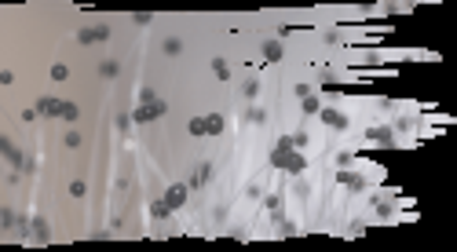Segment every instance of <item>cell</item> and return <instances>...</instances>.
I'll use <instances>...</instances> for the list:
<instances>
[{
	"label": "cell",
	"mask_w": 457,
	"mask_h": 252,
	"mask_svg": "<svg viewBox=\"0 0 457 252\" xmlns=\"http://www.w3.org/2000/svg\"><path fill=\"white\" fill-rule=\"evenodd\" d=\"M278 234H282V238H296V223H289L285 216H278Z\"/></svg>",
	"instance_id": "cell-14"
},
{
	"label": "cell",
	"mask_w": 457,
	"mask_h": 252,
	"mask_svg": "<svg viewBox=\"0 0 457 252\" xmlns=\"http://www.w3.org/2000/svg\"><path fill=\"white\" fill-rule=\"evenodd\" d=\"M223 125H227V121H223L220 114H209V117H205V135H220Z\"/></svg>",
	"instance_id": "cell-12"
},
{
	"label": "cell",
	"mask_w": 457,
	"mask_h": 252,
	"mask_svg": "<svg viewBox=\"0 0 457 252\" xmlns=\"http://www.w3.org/2000/svg\"><path fill=\"white\" fill-rule=\"evenodd\" d=\"M249 121H253V125H264L267 114H264V110H249Z\"/></svg>",
	"instance_id": "cell-26"
},
{
	"label": "cell",
	"mask_w": 457,
	"mask_h": 252,
	"mask_svg": "<svg viewBox=\"0 0 457 252\" xmlns=\"http://www.w3.org/2000/svg\"><path fill=\"white\" fill-rule=\"evenodd\" d=\"M209 175H212V165L205 161V165H198V172L190 175V183H186V186H205V183H209Z\"/></svg>",
	"instance_id": "cell-11"
},
{
	"label": "cell",
	"mask_w": 457,
	"mask_h": 252,
	"mask_svg": "<svg viewBox=\"0 0 457 252\" xmlns=\"http://www.w3.org/2000/svg\"><path fill=\"white\" fill-rule=\"evenodd\" d=\"M77 41H81V44L110 41V26H106V22H99V26H85V30H77Z\"/></svg>",
	"instance_id": "cell-3"
},
{
	"label": "cell",
	"mask_w": 457,
	"mask_h": 252,
	"mask_svg": "<svg viewBox=\"0 0 457 252\" xmlns=\"http://www.w3.org/2000/svg\"><path fill=\"white\" fill-rule=\"evenodd\" d=\"M264 205H267V212H274V219L282 216V194H267Z\"/></svg>",
	"instance_id": "cell-13"
},
{
	"label": "cell",
	"mask_w": 457,
	"mask_h": 252,
	"mask_svg": "<svg viewBox=\"0 0 457 252\" xmlns=\"http://www.w3.org/2000/svg\"><path fill=\"white\" fill-rule=\"evenodd\" d=\"M77 117H81V110L73 102H62V121H77Z\"/></svg>",
	"instance_id": "cell-21"
},
{
	"label": "cell",
	"mask_w": 457,
	"mask_h": 252,
	"mask_svg": "<svg viewBox=\"0 0 457 252\" xmlns=\"http://www.w3.org/2000/svg\"><path fill=\"white\" fill-rule=\"evenodd\" d=\"M33 238H37V245H48L51 241V230H48V223H44L41 216L33 219Z\"/></svg>",
	"instance_id": "cell-10"
},
{
	"label": "cell",
	"mask_w": 457,
	"mask_h": 252,
	"mask_svg": "<svg viewBox=\"0 0 457 252\" xmlns=\"http://www.w3.org/2000/svg\"><path fill=\"white\" fill-rule=\"evenodd\" d=\"M169 212H172V209H169L165 201H154V205H150V216H154V219H169Z\"/></svg>",
	"instance_id": "cell-15"
},
{
	"label": "cell",
	"mask_w": 457,
	"mask_h": 252,
	"mask_svg": "<svg viewBox=\"0 0 457 252\" xmlns=\"http://www.w3.org/2000/svg\"><path fill=\"white\" fill-rule=\"evenodd\" d=\"M37 114L41 117H62V99H51V95H41L37 99Z\"/></svg>",
	"instance_id": "cell-5"
},
{
	"label": "cell",
	"mask_w": 457,
	"mask_h": 252,
	"mask_svg": "<svg viewBox=\"0 0 457 252\" xmlns=\"http://www.w3.org/2000/svg\"><path fill=\"white\" fill-rule=\"evenodd\" d=\"M150 18H154L150 11H136V22H139V26H146V22H150Z\"/></svg>",
	"instance_id": "cell-31"
},
{
	"label": "cell",
	"mask_w": 457,
	"mask_h": 252,
	"mask_svg": "<svg viewBox=\"0 0 457 252\" xmlns=\"http://www.w3.org/2000/svg\"><path fill=\"white\" fill-rule=\"evenodd\" d=\"M15 223H18V216H15L11 209H0V230H7V227H15Z\"/></svg>",
	"instance_id": "cell-16"
},
{
	"label": "cell",
	"mask_w": 457,
	"mask_h": 252,
	"mask_svg": "<svg viewBox=\"0 0 457 252\" xmlns=\"http://www.w3.org/2000/svg\"><path fill=\"white\" fill-rule=\"evenodd\" d=\"M66 146H81V132H66Z\"/></svg>",
	"instance_id": "cell-29"
},
{
	"label": "cell",
	"mask_w": 457,
	"mask_h": 252,
	"mask_svg": "<svg viewBox=\"0 0 457 252\" xmlns=\"http://www.w3.org/2000/svg\"><path fill=\"white\" fill-rule=\"evenodd\" d=\"M245 95H249V99H256V95H260V81H256V77H249V81H245Z\"/></svg>",
	"instance_id": "cell-22"
},
{
	"label": "cell",
	"mask_w": 457,
	"mask_h": 252,
	"mask_svg": "<svg viewBox=\"0 0 457 252\" xmlns=\"http://www.w3.org/2000/svg\"><path fill=\"white\" fill-rule=\"evenodd\" d=\"M282 55H285L282 41H264V59H267V62H278Z\"/></svg>",
	"instance_id": "cell-9"
},
{
	"label": "cell",
	"mask_w": 457,
	"mask_h": 252,
	"mask_svg": "<svg viewBox=\"0 0 457 252\" xmlns=\"http://www.w3.org/2000/svg\"><path fill=\"white\" fill-rule=\"evenodd\" d=\"M366 139H373V143H380V146H391L395 143V132H391V128H369Z\"/></svg>",
	"instance_id": "cell-7"
},
{
	"label": "cell",
	"mask_w": 457,
	"mask_h": 252,
	"mask_svg": "<svg viewBox=\"0 0 457 252\" xmlns=\"http://www.w3.org/2000/svg\"><path fill=\"white\" fill-rule=\"evenodd\" d=\"M212 73H216L220 81H227V77H230V70H227V62H223V59H212Z\"/></svg>",
	"instance_id": "cell-19"
},
{
	"label": "cell",
	"mask_w": 457,
	"mask_h": 252,
	"mask_svg": "<svg viewBox=\"0 0 457 252\" xmlns=\"http://www.w3.org/2000/svg\"><path fill=\"white\" fill-rule=\"evenodd\" d=\"M128 125H132V117H128V114H121V117H117V128H121V132H128Z\"/></svg>",
	"instance_id": "cell-30"
},
{
	"label": "cell",
	"mask_w": 457,
	"mask_h": 252,
	"mask_svg": "<svg viewBox=\"0 0 457 252\" xmlns=\"http://www.w3.org/2000/svg\"><path fill=\"white\" fill-rule=\"evenodd\" d=\"M271 165L274 168H285V172H293V175H300L304 168H307V157L300 150H293V139L282 135L274 143V150H271Z\"/></svg>",
	"instance_id": "cell-1"
},
{
	"label": "cell",
	"mask_w": 457,
	"mask_h": 252,
	"mask_svg": "<svg viewBox=\"0 0 457 252\" xmlns=\"http://www.w3.org/2000/svg\"><path fill=\"white\" fill-rule=\"evenodd\" d=\"M66 73H70V70L62 66V62H55V66H51V77H55V81H66Z\"/></svg>",
	"instance_id": "cell-24"
},
{
	"label": "cell",
	"mask_w": 457,
	"mask_h": 252,
	"mask_svg": "<svg viewBox=\"0 0 457 252\" xmlns=\"http://www.w3.org/2000/svg\"><path fill=\"white\" fill-rule=\"evenodd\" d=\"M183 51V41L180 37H169V41H165V55H180Z\"/></svg>",
	"instance_id": "cell-18"
},
{
	"label": "cell",
	"mask_w": 457,
	"mask_h": 252,
	"mask_svg": "<svg viewBox=\"0 0 457 252\" xmlns=\"http://www.w3.org/2000/svg\"><path fill=\"white\" fill-rule=\"evenodd\" d=\"M337 183H340V186H348V190H362V186H366V179H362V175H355V172H340V175H337Z\"/></svg>",
	"instance_id": "cell-8"
},
{
	"label": "cell",
	"mask_w": 457,
	"mask_h": 252,
	"mask_svg": "<svg viewBox=\"0 0 457 252\" xmlns=\"http://www.w3.org/2000/svg\"><path fill=\"white\" fill-rule=\"evenodd\" d=\"M293 139V146H307V132H296V135H289Z\"/></svg>",
	"instance_id": "cell-28"
},
{
	"label": "cell",
	"mask_w": 457,
	"mask_h": 252,
	"mask_svg": "<svg viewBox=\"0 0 457 252\" xmlns=\"http://www.w3.org/2000/svg\"><path fill=\"white\" fill-rule=\"evenodd\" d=\"M154 99H157L154 88H143V91H139V102H154Z\"/></svg>",
	"instance_id": "cell-27"
},
{
	"label": "cell",
	"mask_w": 457,
	"mask_h": 252,
	"mask_svg": "<svg viewBox=\"0 0 457 252\" xmlns=\"http://www.w3.org/2000/svg\"><path fill=\"white\" fill-rule=\"evenodd\" d=\"M11 150H15V143H11V139H7V135H0V154L7 157V154H11Z\"/></svg>",
	"instance_id": "cell-25"
},
{
	"label": "cell",
	"mask_w": 457,
	"mask_h": 252,
	"mask_svg": "<svg viewBox=\"0 0 457 252\" xmlns=\"http://www.w3.org/2000/svg\"><path fill=\"white\" fill-rule=\"evenodd\" d=\"M99 73H102V77H110V81H114L117 73H121V66H117L114 59H106V62H102V66H99Z\"/></svg>",
	"instance_id": "cell-17"
},
{
	"label": "cell",
	"mask_w": 457,
	"mask_h": 252,
	"mask_svg": "<svg viewBox=\"0 0 457 252\" xmlns=\"http://www.w3.org/2000/svg\"><path fill=\"white\" fill-rule=\"evenodd\" d=\"M186 194H190V186H186V183H172L169 190H165V198H161V201H165V205H169V209L176 212V209H180V205L186 201Z\"/></svg>",
	"instance_id": "cell-4"
},
{
	"label": "cell",
	"mask_w": 457,
	"mask_h": 252,
	"mask_svg": "<svg viewBox=\"0 0 457 252\" xmlns=\"http://www.w3.org/2000/svg\"><path fill=\"white\" fill-rule=\"evenodd\" d=\"M322 110V102L315 99V95H304V114H319Z\"/></svg>",
	"instance_id": "cell-20"
},
{
	"label": "cell",
	"mask_w": 457,
	"mask_h": 252,
	"mask_svg": "<svg viewBox=\"0 0 457 252\" xmlns=\"http://www.w3.org/2000/svg\"><path fill=\"white\" fill-rule=\"evenodd\" d=\"M169 114V106H165V99H154V102H139L136 106V114H128L136 121V125H150V121H157V117H165Z\"/></svg>",
	"instance_id": "cell-2"
},
{
	"label": "cell",
	"mask_w": 457,
	"mask_h": 252,
	"mask_svg": "<svg viewBox=\"0 0 457 252\" xmlns=\"http://www.w3.org/2000/svg\"><path fill=\"white\" fill-rule=\"evenodd\" d=\"M190 135H205V117H194L190 121Z\"/></svg>",
	"instance_id": "cell-23"
},
{
	"label": "cell",
	"mask_w": 457,
	"mask_h": 252,
	"mask_svg": "<svg viewBox=\"0 0 457 252\" xmlns=\"http://www.w3.org/2000/svg\"><path fill=\"white\" fill-rule=\"evenodd\" d=\"M319 114H322V121L329 128H340V132L348 128V114H340V110H319Z\"/></svg>",
	"instance_id": "cell-6"
}]
</instances>
